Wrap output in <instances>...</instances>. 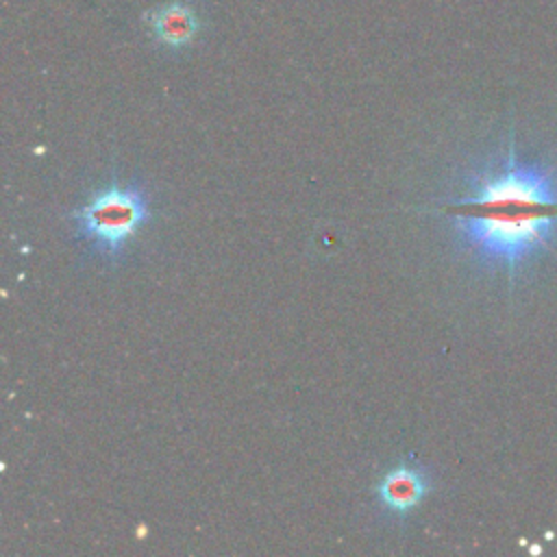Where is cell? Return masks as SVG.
Segmentation results:
<instances>
[{
    "mask_svg": "<svg viewBox=\"0 0 557 557\" xmlns=\"http://www.w3.org/2000/svg\"><path fill=\"white\" fill-rule=\"evenodd\" d=\"M431 492V474L413 459H400L389 466L374 483V498L385 516L403 520Z\"/></svg>",
    "mask_w": 557,
    "mask_h": 557,
    "instance_id": "3957f363",
    "label": "cell"
},
{
    "mask_svg": "<svg viewBox=\"0 0 557 557\" xmlns=\"http://www.w3.org/2000/svg\"><path fill=\"white\" fill-rule=\"evenodd\" d=\"M437 209L479 261L513 276L557 235V176L509 146L498 163Z\"/></svg>",
    "mask_w": 557,
    "mask_h": 557,
    "instance_id": "6da1fadb",
    "label": "cell"
},
{
    "mask_svg": "<svg viewBox=\"0 0 557 557\" xmlns=\"http://www.w3.org/2000/svg\"><path fill=\"white\" fill-rule=\"evenodd\" d=\"M144 20L152 41L172 52L189 48L202 30V20L187 0H168L150 9Z\"/></svg>",
    "mask_w": 557,
    "mask_h": 557,
    "instance_id": "277c9868",
    "label": "cell"
},
{
    "mask_svg": "<svg viewBox=\"0 0 557 557\" xmlns=\"http://www.w3.org/2000/svg\"><path fill=\"white\" fill-rule=\"evenodd\" d=\"M70 220L81 244L102 259H117L150 220L148 194L137 181L113 178L72 209Z\"/></svg>",
    "mask_w": 557,
    "mask_h": 557,
    "instance_id": "7a4b0ae2",
    "label": "cell"
}]
</instances>
